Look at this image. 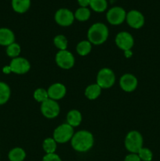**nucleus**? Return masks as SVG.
Listing matches in <instances>:
<instances>
[{"label": "nucleus", "mask_w": 160, "mask_h": 161, "mask_svg": "<svg viewBox=\"0 0 160 161\" xmlns=\"http://www.w3.org/2000/svg\"><path fill=\"white\" fill-rule=\"evenodd\" d=\"M115 83V75L111 69L103 68L98 72L97 75V84L101 89H109Z\"/></svg>", "instance_id": "39448f33"}, {"label": "nucleus", "mask_w": 160, "mask_h": 161, "mask_svg": "<svg viewBox=\"0 0 160 161\" xmlns=\"http://www.w3.org/2000/svg\"><path fill=\"white\" fill-rule=\"evenodd\" d=\"M125 20L129 26L134 29H139V28H142L144 25V21H145L142 13L136 10V9H133L127 13Z\"/></svg>", "instance_id": "f8f14e48"}, {"label": "nucleus", "mask_w": 160, "mask_h": 161, "mask_svg": "<svg viewBox=\"0 0 160 161\" xmlns=\"http://www.w3.org/2000/svg\"><path fill=\"white\" fill-rule=\"evenodd\" d=\"M42 148L46 154L55 153L56 149V142L53 138H45L42 143Z\"/></svg>", "instance_id": "5701e85b"}, {"label": "nucleus", "mask_w": 160, "mask_h": 161, "mask_svg": "<svg viewBox=\"0 0 160 161\" xmlns=\"http://www.w3.org/2000/svg\"><path fill=\"white\" fill-rule=\"evenodd\" d=\"M11 72L17 74V75H24L28 72L31 69V64L29 61L24 58L17 57L13 58L9 64Z\"/></svg>", "instance_id": "1a4fd4ad"}, {"label": "nucleus", "mask_w": 160, "mask_h": 161, "mask_svg": "<svg viewBox=\"0 0 160 161\" xmlns=\"http://www.w3.org/2000/svg\"><path fill=\"white\" fill-rule=\"evenodd\" d=\"M74 15H75V19L78 20V21H86L89 19L91 13L88 8L79 7L75 11Z\"/></svg>", "instance_id": "393cba45"}, {"label": "nucleus", "mask_w": 160, "mask_h": 161, "mask_svg": "<svg viewBox=\"0 0 160 161\" xmlns=\"http://www.w3.org/2000/svg\"><path fill=\"white\" fill-rule=\"evenodd\" d=\"M71 144L75 151L79 153H86L93 146L94 138L91 132L82 130L74 134Z\"/></svg>", "instance_id": "f257e3e1"}, {"label": "nucleus", "mask_w": 160, "mask_h": 161, "mask_svg": "<svg viewBox=\"0 0 160 161\" xmlns=\"http://www.w3.org/2000/svg\"><path fill=\"white\" fill-rule=\"evenodd\" d=\"M116 46L123 51L130 50L134 45V39L130 33L127 31H121L118 33L115 39Z\"/></svg>", "instance_id": "9b49d317"}, {"label": "nucleus", "mask_w": 160, "mask_h": 161, "mask_svg": "<svg viewBox=\"0 0 160 161\" xmlns=\"http://www.w3.org/2000/svg\"><path fill=\"white\" fill-rule=\"evenodd\" d=\"M137 155L139 156L141 160L143 161H152L153 158V153L147 148L143 147L142 149H141V150L137 153Z\"/></svg>", "instance_id": "cd10ccee"}, {"label": "nucleus", "mask_w": 160, "mask_h": 161, "mask_svg": "<svg viewBox=\"0 0 160 161\" xmlns=\"http://www.w3.org/2000/svg\"><path fill=\"white\" fill-rule=\"evenodd\" d=\"M124 161H141L137 153H130L125 157Z\"/></svg>", "instance_id": "c756f323"}, {"label": "nucleus", "mask_w": 160, "mask_h": 161, "mask_svg": "<svg viewBox=\"0 0 160 161\" xmlns=\"http://www.w3.org/2000/svg\"><path fill=\"white\" fill-rule=\"evenodd\" d=\"M92 50V44L89 40H83L76 46V51L80 56H86Z\"/></svg>", "instance_id": "412c9836"}, {"label": "nucleus", "mask_w": 160, "mask_h": 161, "mask_svg": "<svg viewBox=\"0 0 160 161\" xmlns=\"http://www.w3.org/2000/svg\"><path fill=\"white\" fill-rule=\"evenodd\" d=\"M42 161H62L61 157L56 153L45 154L42 158Z\"/></svg>", "instance_id": "c85d7f7f"}, {"label": "nucleus", "mask_w": 160, "mask_h": 161, "mask_svg": "<svg viewBox=\"0 0 160 161\" xmlns=\"http://www.w3.org/2000/svg\"><path fill=\"white\" fill-rule=\"evenodd\" d=\"M31 0H12V7L15 12L24 14L29 9Z\"/></svg>", "instance_id": "a211bd4d"}, {"label": "nucleus", "mask_w": 160, "mask_h": 161, "mask_svg": "<svg viewBox=\"0 0 160 161\" xmlns=\"http://www.w3.org/2000/svg\"><path fill=\"white\" fill-rule=\"evenodd\" d=\"M124 53H125V58H131L132 55H133V52L131 51V50H126V51H124Z\"/></svg>", "instance_id": "2f4dec72"}, {"label": "nucleus", "mask_w": 160, "mask_h": 161, "mask_svg": "<svg viewBox=\"0 0 160 161\" xmlns=\"http://www.w3.org/2000/svg\"><path fill=\"white\" fill-rule=\"evenodd\" d=\"M53 44L56 48L59 49V50H67V46H68V41L64 36L58 35V36H55V38L53 39Z\"/></svg>", "instance_id": "a878e982"}, {"label": "nucleus", "mask_w": 160, "mask_h": 161, "mask_svg": "<svg viewBox=\"0 0 160 161\" xmlns=\"http://www.w3.org/2000/svg\"><path fill=\"white\" fill-rule=\"evenodd\" d=\"M6 52L8 57L13 59V58H16L20 56V52H21V48H20V46L18 43L13 42V43L6 47Z\"/></svg>", "instance_id": "b1692460"}, {"label": "nucleus", "mask_w": 160, "mask_h": 161, "mask_svg": "<svg viewBox=\"0 0 160 161\" xmlns=\"http://www.w3.org/2000/svg\"><path fill=\"white\" fill-rule=\"evenodd\" d=\"M55 21L62 27H68L73 24L75 20V15L68 9L61 8L59 9L54 15Z\"/></svg>", "instance_id": "9d476101"}, {"label": "nucleus", "mask_w": 160, "mask_h": 161, "mask_svg": "<svg viewBox=\"0 0 160 161\" xmlns=\"http://www.w3.org/2000/svg\"><path fill=\"white\" fill-rule=\"evenodd\" d=\"M83 120L81 113L76 109H72L68 112L67 115V124L72 127H76L80 125Z\"/></svg>", "instance_id": "dca6fc26"}, {"label": "nucleus", "mask_w": 160, "mask_h": 161, "mask_svg": "<svg viewBox=\"0 0 160 161\" xmlns=\"http://www.w3.org/2000/svg\"><path fill=\"white\" fill-rule=\"evenodd\" d=\"M119 85L122 91L125 92H133L137 87L138 80L133 74L126 73L121 76Z\"/></svg>", "instance_id": "ddd939ff"}, {"label": "nucleus", "mask_w": 160, "mask_h": 161, "mask_svg": "<svg viewBox=\"0 0 160 161\" xmlns=\"http://www.w3.org/2000/svg\"><path fill=\"white\" fill-rule=\"evenodd\" d=\"M40 110L42 114L47 119H54L59 115L61 108L56 101L48 98L41 103Z\"/></svg>", "instance_id": "0eeeda50"}, {"label": "nucleus", "mask_w": 160, "mask_h": 161, "mask_svg": "<svg viewBox=\"0 0 160 161\" xmlns=\"http://www.w3.org/2000/svg\"><path fill=\"white\" fill-rule=\"evenodd\" d=\"M143 137L137 130H131L125 138V147L130 153H137L143 148Z\"/></svg>", "instance_id": "7ed1b4c3"}, {"label": "nucleus", "mask_w": 160, "mask_h": 161, "mask_svg": "<svg viewBox=\"0 0 160 161\" xmlns=\"http://www.w3.org/2000/svg\"><path fill=\"white\" fill-rule=\"evenodd\" d=\"M78 3L80 7L87 8V6H89L90 0H78Z\"/></svg>", "instance_id": "7c9ffc66"}, {"label": "nucleus", "mask_w": 160, "mask_h": 161, "mask_svg": "<svg viewBox=\"0 0 160 161\" xmlns=\"http://www.w3.org/2000/svg\"><path fill=\"white\" fill-rule=\"evenodd\" d=\"M26 157V153L22 148L16 147L11 149L8 153L9 161H24Z\"/></svg>", "instance_id": "6ab92c4d"}, {"label": "nucleus", "mask_w": 160, "mask_h": 161, "mask_svg": "<svg viewBox=\"0 0 160 161\" xmlns=\"http://www.w3.org/2000/svg\"><path fill=\"white\" fill-rule=\"evenodd\" d=\"M89 6L95 12L103 13L108 7V2L107 0H90Z\"/></svg>", "instance_id": "4be33fe9"}, {"label": "nucleus", "mask_w": 160, "mask_h": 161, "mask_svg": "<svg viewBox=\"0 0 160 161\" xmlns=\"http://www.w3.org/2000/svg\"><path fill=\"white\" fill-rule=\"evenodd\" d=\"M11 95L10 87L7 83L0 81V105L6 104Z\"/></svg>", "instance_id": "aec40b11"}, {"label": "nucleus", "mask_w": 160, "mask_h": 161, "mask_svg": "<svg viewBox=\"0 0 160 161\" xmlns=\"http://www.w3.org/2000/svg\"><path fill=\"white\" fill-rule=\"evenodd\" d=\"M49 98L54 101H58L62 99L67 93V89L65 86L61 83H56L50 86L47 90Z\"/></svg>", "instance_id": "4468645a"}, {"label": "nucleus", "mask_w": 160, "mask_h": 161, "mask_svg": "<svg viewBox=\"0 0 160 161\" xmlns=\"http://www.w3.org/2000/svg\"><path fill=\"white\" fill-rule=\"evenodd\" d=\"M101 87L97 83L90 84L85 90V96L89 100H96L101 94Z\"/></svg>", "instance_id": "f3484780"}, {"label": "nucleus", "mask_w": 160, "mask_h": 161, "mask_svg": "<svg viewBox=\"0 0 160 161\" xmlns=\"http://www.w3.org/2000/svg\"><path fill=\"white\" fill-rule=\"evenodd\" d=\"M15 42V35L13 31L7 28H0V46L8 47Z\"/></svg>", "instance_id": "2eb2a0df"}, {"label": "nucleus", "mask_w": 160, "mask_h": 161, "mask_svg": "<svg viewBox=\"0 0 160 161\" xmlns=\"http://www.w3.org/2000/svg\"><path fill=\"white\" fill-rule=\"evenodd\" d=\"M107 20L112 25H119L123 23L126 17V12L120 6H114L107 12Z\"/></svg>", "instance_id": "6e6552de"}, {"label": "nucleus", "mask_w": 160, "mask_h": 161, "mask_svg": "<svg viewBox=\"0 0 160 161\" xmlns=\"http://www.w3.org/2000/svg\"><path fill=\"white\" fill-rule=\"evenodd\" d=\"M3 72L6 74L10 73L11 70H10V68H9V66H5V67L3 69Z\"/></svg>", "instance_id": "473e14b6"}, {"label": "nucleus", "mask_w": 160, "mask_h": 161, "mask_svg": "<svg viewBox=\"0 0 160 161\" xmlns=\"http://www.w3.org/2000/svg\"><path fill=\"white\" fill-rule=\"evenodd\" d=\"M33 97H34V99L36 102H39V103H42V102H45L49 98L47 90L44 89V88H38L34 91Z\"/></svg>", "instance_id": "bb28decb"}, {"label": "nucleus", "mask_w": 160, "mask_h": 161, "mask_svg": "<svg viewBox=\"0 0 160 161\" xmlns=\"http://www.w3.org/2000/svg\"><path fill=\"white\" fill-rule=\"evenodd\" d=\"M109 36V31L104 23H95L91 25L87 32L88 40L92 45H101L106 42Z\"/></svg>", "instance_id": "f03ea898"}, {"label": "nucleus", "mask_w": 160, "mask_h": 161, "mask_svg": "<svg viewBox=\"0 0 160 161\" xmlns=\"http://www.w3.org/2000/svg\"><path fill=\"white\" fill-rule=\"evenodd\" d=\"M74 134V127L66 123L61 124L55 129L53 134V138L56 143L63 144L71 141Z\"/></svg>", "instance_id": "20e7f679"}, {"label": "nucleus", "mask_w": 160, "mask_h": 161, "mask_svg": "<svg viewBox=\"0 0 160 161\" xmlns=\"http://www.w3.org/2000/svg\"><path fill=\"white\" fill-rule=\"evenodd\" d=\"M55 61L61 69H71L75 64V57L67 50H59L55 56Z\"/></svg>", "instance_id": "423d86ee"}]
</instances>
